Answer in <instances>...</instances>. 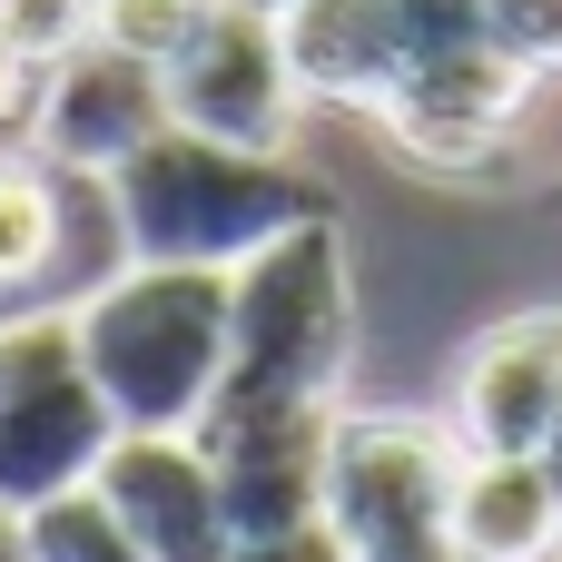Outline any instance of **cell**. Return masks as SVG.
Listing matches in <instances>:
<instances>
[{
	"label": "cell",
	"mask_w": 562,
	"mask_h": 562,
	"mask_svg": "<svg viewBox=\"0 0 562 562\" xmlns=\"http://www.w3.org/2000/svg\"><path fill=\"white\" fill-rule=\"evenodd\" d=\"M99 188L119 217V257H148V267H247L267 237L336 217L326 168H306L296 148H227L178 119Z\"/></svg>",
	"instance_id": "obj_1"
},
{
	"label": "cell",
	"mask_w": 562,
	"mask_h": 562,
	"mask_svg": "<svg viewBox=\"0 0 562 562\" xmlns=\"http://www.w3.org/2000/svg\"><path fill=\"white\" fill-rule=\"evenodd\" d=\"M346 366H356V267L336 217H306L267 237L247 267H227V375L207 415L336 405Z\"/></svg>",
	"instance_id": "obj_2"
},
{
	"label": "cell",
	"mask_w": 562,
	"mask_h": 562,
	"mask_svg": "<svg viewBox=\"0 0 562 562\" xmlns=\"http://www.w3.org/2000/svg\"><path fill=\"white\" fill-rule=\"evenodd\" d=\"M79 366L99 375L128 435H198L227 375V267H148L128 257L69 306Z\"/></svg>",
	"instance_id": "obj_3"
},
{
	"label": "cell",
	"mask_w": 562,
	"mask_h": 562,
	"mask_svg": "<svg viewBox=\"0 0 562 562\" xmlns=\"http://www.w3.org/2000/svg\"><path fill=\"white\" fill-rule=\"evenodd\" d=\"M454 425L425 415H346L326 445V524L346 562H464L454 553Z\"/></svg>",
	"instance_id": "obj_4"
},
{
	"label": "cell",
	"mask_w": 562,
	"mask_h": 562,
	"mask_svg": "<svg viewBox=\"0 0 562 562\" xmlns=\"http://www.w3.org/2000/svg\"><path fill=\"white\" fill-rule=\"evenodd\" d=\"M109 445H119V415H109L99 375L79 366L69 306L0 316V504L30 514V504L89 484Z\"/></svg>",
	"instance_id": "obj_5"
},
{
	"label": "cell",
	"mask_w": 562,
	"mask_h": 562,
	"mask_svg": "<svg viewBox=\"0 0 562 562\" xmlns=\"http://www.w3.org/2000/svg\"><path fill=\"white\" fill-rule=\"evenodd\" d=\"M158 89L178 128L227 138V148H296V119H306V89L267 0H207L198 40L158 69Z\"/></svg>",
	"instance_id": "obj_6"
},
{
	"label": "cell",
	"mask_w": 562,
	"mask_h": 562,
	"mask_svg": "<svg viewBox=\"0 0 562 562\" xmlns=\"http://www.w3.org/2000/svg\"><path fill=\"white\" fill-rule=\"evenodd\" d=\"M533 89H543V69H524L514 49H494V40L474 30V40L425 49V59L395 79V99L375 109V128H385L415 168H435V178H474V168H494V158L514 148Z\"/></svg>",
	"instance_id": "obj_7"
},
{
	"label": "cell",
	"mask_w": 562,
	"mask_h": 562,
	"mask_svg": "<svg viewBox=\"0 0 562 562\" xmlns=\"http://www.w3.org/2000/svg\"><path fill=\"white\" fill-rule=\"evenodd\" d=\"M20 128H30V148H40L49 168L109 178L119 158H138V148L168 128V89H158L148 59H128V49H109V40H79V49H59V59L40 69Z\"/></svg>",
	"instance_id": "obj_8"
},
{
	"label": "cell",
	"mask_w": 562,
	"mask_h": 562,
	"mask_svg": "<svg viewBox=\"0 0 562 562\" xmlns=\"http://www.w3.org/2000/svg\"><path fill=\"white\" fill-rule=\"evenodd\" d=\"M198 445L217 464V504L227 533H296L326 514V445H336V405H257V415H198Z\"/></svg>",
	"instance_id": "obj_9"
},
{
	"label": "cell",
	"mask_w": 562,
	"mask_h": 562,
	"mask_svg": "<svg viewBox=\"0 0 562 562\" xmlns=\"http://www.w3.org/2000/svg\"><path fill=\"white\" fill-rule=\"evenodd\" d=\"M89 484L109 494V514L138 533L148 562H227V543H237L227 504H217V464L198 435H128L119 425V445L99 454Z\"/></svg>",
	"instance_id": "obj_10"
},
{
	"label": "cell",
	"mask_w": 562,
	"mask_h": 562,
	"mask_svg": "<svg viewBox=\"0 0 562 562\" xmlns=\"http://www.w3.org/2000/svg\"><path fill=\"white\" fill-rule=\"evenodd\" d=\"M562 415V306H524L484 326L454 366V445L464 454H533Z\"/></svg>",
	"instance_id": "obj_11"
},
{
	"label": "cell",
	"mask_w": 562,
	"mask_h": 562,
	"mask_svg": "<svg viewBox=\"0 0 562 562\" xmlns=\"http://www.w3.org/2000/svg\"><path fill=\"white\" fill-rule=\"evenodd\" d=\"M79 188H99V178H69L40 148H0V316H30L69 277Z\"/></svg>",
	"instance_id": "obj_12"
},
{
	"label": "cell",
	"mask_w": 562,
	"mask_h": 562,
	"mask_svg": "<svg viewBox=\"0 0 562 562\" xmlns=\"http://www.w3.org/2000/svg\"><path fill=\"white\" fill-rule=\"evenodd\" d=\"M445 524L464 562H562V494L543 454H464Z\"/></svg>",
	"instance_id": "obj_13"
},
{
	"label": "cell",
	"mask_w": 562,
	"mask_h": 562,
	"mask_svg": "<svg viewBox=\"0 0 562 562\" xmlns=\"http://www.w3.org/2000/svg\"><path fill=\"white\" fill-rule=\"evenodd\" d=\"M30 562H148V553H138V533L109 514L99 484H69V494L30 504Z\"/></svg>",
	"instance_id": "obj_14"
},
{
	"label": "cell",
	"mask_w": 562,
	"mask_h": 562,
	"mask_svg": "<svg viewBox=\"0 0 562 562\" xmlns=\"http://www.w3.org/2000/svg\"><path fill=\"white\" fill-rule=\"evenodd\" d=\"M198 20H207V0H99V10H89V40H109V49L168 69V59L198 40Z\"/></svg>",
	"instance_id": "obj_15"
},
{
	"label": "cell",
	"mask_w": 562,
	"mask_h": 562,
	"mask_svg": "<svg viewBox=\"0 0 562 562\" xmlns=\"http://www.w3.org/2000/svg\"><path fill=\"white\" fill-rule=\"evenodd\" d=\"M484 40L553 79L562 69V0H484Z\"/></svg>",
	"instance_id": "obj_16"
},
{
	"label": "cell",
	"mask_w": 562,
	"mask_h": 562,
	"mask_svg": "<svg viewBox=\"0 0 562 562\" xmlns=\"http://www.w3.org/2000/svg\"><path fill=\"white\" fill-rule=\"evenodd\" d=\"M89 10H99V0H0V30L49 69L59 49H79V40H89Z\"/></svg>",
	"instance_id": "obj_17"
},
{
	"label": "cell",
	"mask_w": 562,
	"mask_h": 562,
	"mask_svg": "<svg viewBox=\"0 0 562 562\" xmlns=\"http://www.w3.org/2000/svg\"><path fill=\"white\" fill-rule=\"evenodd\" d=\"M227 562H346V543H336V524L316 514V524H296V533H257V543H227Z\"/></svg>",
	"instance_id": "obj_18"
},
{
	"label": "cell",
	"mask_w": 562,
	"mask_h": 562,
	"mask_svg": "<svg viewBox=\"0 0 562 562\" xmlns=\"http://www.w3.org/2000/svg\"><path fill=\"white\" fill-rule=\"evenodd\" d=\"M30 89H40V59L0 30V128H10V119H30Z\"/></svg>",
	"instance_id": "obj_19"
},
{
	"label": "cell",
	"mask_w": 562,
	"mask_h": 562,
	"mask_svg": "<svg viewBox=\"0 0 562 562\" xmlns=\"http://www.w3.org/2000/svg\"><path fill=\"white\" fill-rule=\"evenodd\" d=\"M0 562H30V514L20 504H0Z\"/></svg>",
	"instance_id": "obj_20"
},
{
	"label": "cell",
	"mask_w": 562,
	"mask_h": 562,
	"mask_svg": "<svg viewBox=\"0 0 562 562\" xmlns=\"http://www.w3.org/2000/svg\"><path fill=\"white\" fill-rule=\"evenodd\" d=\"M533 454H543V474H553V494H562V415H553V435H543Z\"/></svg>",
	"instance_id": "obj_21"
}]
</instances>
